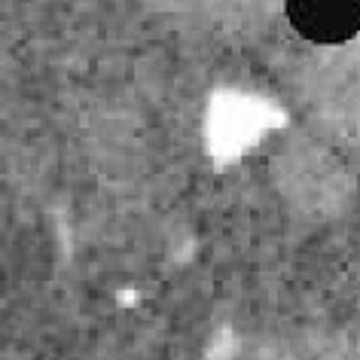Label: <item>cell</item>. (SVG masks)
Segmentation results:
<instances>
[{
    "label": "cell",
    "mask_w": 360,
    "mask_h": 360,
    "mask_svg": "<svg viewBox=\"0 0 360 360\" xmlns=\"http://www.w3.org/2000/svg\"><path fill=\"white\" fill-rule=\"evenodd\" d=\"M287 22L309 43L336 46L360 34V0H284Z\"/></svg>",
    "instance_id": "1"
}]
</instances>
